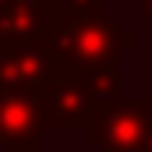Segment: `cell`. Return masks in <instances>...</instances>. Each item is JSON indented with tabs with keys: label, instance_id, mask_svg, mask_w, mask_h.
<instances>
[{
	"label": "cell",
	"instance_id": "1",
	"mask_svg": "<svg viewBox=\"0 0 152 152\" xmlns=\"http://www.w3.org/2000/svg\"><path fill=\"white\" fill-rule=\"evenodd\" d=\"M0 110H4V124H0V142H32L39 131V110L28 96H0Z\"/></svg>",
	"mask_w": 152,
	"mask_h": 152
},
{
	"label": "cell",
	"instance_id": "2",
	"mask_svg": "<svg viewBox=\"0 0 152 152\" xmlns=\"http://www.w3.org/2000/svg\"><path fill=\"white\" fill-rule=\"evenodd\" d=\"M145 11H152V0H145Z\"/></svg>",
	"mask_w": 152,
	"mask_h": 152
}]
</instances>
